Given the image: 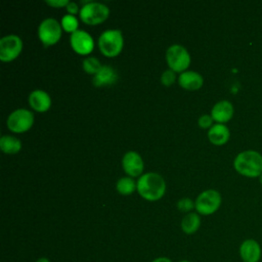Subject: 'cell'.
I'll use <instances>...</instances> for the list:
<instances>
[{
  "instance_id": "obj_1",
  "label": "cell",
  "mask_w": 262,
  "mask_h": 262,
  "mask_svg": "<svg viewBox=\"0 0 262 262\" xmlns=\"http://www.w3.org/2000/svg\"><path fill=\"white\" fill-rule=\"evenodd\" d=\"M138 193L147 201L160 200L166 190L164 178L155 172H148L139 177L137 180Z\"/></svg>"
},
{
  "instance_id": "obj_2",
  "label": "cell",
  "mask_w": 262,
  "mask_h": 262,
  "mask_svg": "<svg viewBox=\"0 0 262 262\" xmlns=\"http://www.w3.org/2000/svg\"><path fill=\"white\" fill-rule=\"evenodd\" d=\"M235 170L245 176L256 177L262 173V156L256 150H244L233 161Z\"/></svg>"
},
{
  "instance_id": "obj_3",
  "label": "cell",
  "mask_w": 262,
  "mask_h": 262,
  "mask_svg": "<svg viewBox=\"0 0 262 262\" xmlns=\"http://www.w3.org/2000/svg\"><path fill=\"white\" fill-rule=\"evenodd\" d=\"M124 45V39L120 30L111 29L101 33L98 38V46L100 51L108 57L118 55Z\"/></svg>"
},
{
  "instance_id": "obj_4",
  "label": "cell",
  "mask_w": 262,
  "mask_h": 262,
  "mask_svg": "<svg viewBox=\"0 0 262 262\" xmlns=\"http://www.w3.org/2000/svg\"><path fill=\"white\" fill-rule=\"evenodd\" d=\"M79 13L85 24L93 26L104 21L110 14V9L102 3L87 2L82 6Z\"/></svg>"
},
{
  "instance_id": "obj_5",
  "label": "cell",
  "mask_w": 262,
  "mask_h": 262,
  "mask_svg": "<svg viewBox=\"0 0 262 262\" xmlns=\"http://www.w3.org/2000/svg\"><path fill=\"white\" fill-rule=\"evenodd\" d=\"M221 205V195L215 189H207L201 192L195 202L194 208L202 215H211L215 213Z\"/></svg>"
},
{
  "instance_id": "obj_6",
  "label": "cell",
  "mask_w": 262,
  "mask_h": 262,
  "mask_svg": "<svg viewBox=\"0 0 262 262\" xmlns=\"http://www.w3.org/2000/svg\"><path fill=\"white\" fill-rule=\"evenodd\" d=\"M166 59L170 70L174 72H183L190 63L188 51L179 44H174L167 49Z\"/></svg>"
},
{
  "instance_id": "obj_7",
  "label": "cell",
  "mask_w": 262,
  "mask_h": 262,
  "mask_svg": "<svg viewBox=\"0 0 262 262\" xmlns=\"http://www.w3.org/2000/svg\"><path fill=\"white\" fill-rule=\"evenodd\" d=\"M61 36V25L52 17L45 18L38 27V37L45 45L55 44Z\"/></svg>"
},
{
  "instance_id": "obj_8",
  "label": "cell",
  "mask_w": 262,
  "mask_h": 262,
  "mask_svg": "<svg viewBox=\"0 0 262 262\" xmlns=\"http://www.w3.org/2000/svg\"><path fill=\"white\" fill-rule=\"evenodd\" d=\"M34 123V115L26 108H17L13 111L7 118V127L15 133L28 131Z\"/></svg>"
},
{
  "instance_id": "obj_9",
  "label": "cell",
  "mask_w": 262,
  "mask_h": 262,
  "mask_svg": "<svg viewBox=\"0 0 262 262\" xmlns=\"http://www.w3.org/2000/svg\"><path fill=\"white\" fill-rule=\"evenodd\" d=\"M23 48V41L16 35H7L0 40V59L10 61L18 56Z\"/></svg>"
},
{
  "instance_id": "obj_10",
  "label": "cell",
  "mask_w": 262,
  "mask_h": 262,
  "mask_svg": "<svg viewBox=\"0 0 262 262\" xmlns=\"http://www.w3.org/2000/svg\"><path fill=\"white\" fill-rule=\"evenodd\" d=\"M70 43L72 48L79 54H89L94 47L92 37L84 30H77L72 33Z\"/></svg>"
},
{
  "instance_id": "obj_11",
  "label": "cell",
  "mask_w": 262,
  "mask_h": 262,
  "mask_svg": "<svg viewBox=\"0 0 262 262\" xmlns=\"http://www.w3.org/2000/svg\"><path fill=\"white\" fill-rule=\"evenodd\" d=\"M243 262H259L262 255L260 244L254 238H247L242 242L238 249Z\"/></svg>"
},
{
  "instance_id": "obj_12",
  "label": "cell",
  "mask_w": 262,
  "mask_h": 262,
  "mask_svg": "<svg viewBox=\"0 0 262 262\" xmlns=\"http://www.w3.org/2000/svg\"><path fill=\"white\" fill-rule=\"evenodd\" d=\"M124 171L131 177L139 176L143 171V161L136 151H128L122 159Z\"/></svg>"
},
{
  "instance_id": "obj_13",
  "label": "cell",
  "mask_w": 262,
  "mask_h": 262,
  "mask_svg": "<svg viewBox=\"0 0 262 262\" xmlns=\"http://www.w3.org/2000/svg\"><path fill=\"white\" fill-rule=\"evenodd\" d=\"M233 115V105L228 100H220L214 104L211 111V116L218 123H225L231 119Z\"/></svg>"
},
{
  "instance_id": "obj_14",
  "label": "cell",
  "mask_w": 262,
  "mask_h": 262,
  "mask_svg": "<svg viewBox=\"0 0 262 262\" xmlns=\"http://www.w3.org/2000/svg\"><path fill=\"white\" fill-rule=\"evenodd\" d=\"M29 103L37 112H46L51 105V98L44 90L36 89L30 93Z\"/></svg>"
},
{
  "instance_id": "obj_15",
  "label": "cell",
  "mask_w": 262,
  "mask_h": 262,
  "mask_svg": "<svg viewBox=\"0 0 262 262\" xmlns=\"http://www.w3.org/2000/svg\"><path fill=\"white\" fill-rule=\"evenodd\" d=\"M118 80L117 72L111 66H101L99 71L93 77V84L97 87L112 85Z\"/></svg>"
},
{
  "instance_id": "obj_16",
  "label": "cell",
  "mask_w": 262,
  "mask_h": 262,
  "mask_svg": "<svg viewBox=\"0 0 262 262\" xmlns=\"http://www.w3.org/2000/svg\"><path fill=\"white\" fill-rule=\"evenodd\" d=\"M203 77L193 71L182 72L178 78L179 85L187 90H196L203 85Z\"/></svg>"
},
{
  "instance_id": "obj_17",
  "label": "cell",
  "mask_w": 262,
  "mask_h": 262,
  "mask_svg": "<svg viewBox=\"0 0 262 262\" xmlns=\"http://www.w3.org/2000/svg\"><path fill=\"white\" fill-rule=\"evenodd\" d=\"M229 136H230L229 129L227 128V126H225L224 124H221V123L214 124L208 132L209 140L212 143L217 144V145L225 143L229 139Z\"/></svg>"
},
{
  "instance_id": "obj_18",
  "label": "cell",
  "mask_w": 262,
  "mask_h": 262,
  "mask_svg": "<svg viewBox=\"0 0 262 262\" xmlns=\"http://www.w3.org/2000/svg\"><path fill=\"white\" fill-rule=\"evenodd\" d=\"M181 229L186 234H192L201 226V218L196 213H187L181 220Z\"/></svg>"
},
{
  "instance_id": "obj_19",
  "label": "cell",
  "mask_w": 262,
  "mask_h": 262,
  "mask_svg": "<svg viewBox=\"0 0 262 262\" xmlns=\"http://www.w3.org/2000/svg\"><path fill=\"white\" fill-rule=\"evenodd\" d=\"M0 148L6 154H16L21 148V142L14 136L4 135L0 138Z\"/></svg>"
},
{
  "instance_id": "obj_20",
  "label": "cell",
  "mask_w": 262,
  "mask_h": 262,
  "mask_svg": "<svg viewBox=\"0 0 262 262\" xmlns=\"http://www.w3.org/2000/svg\"><path fill=\"white\" fill-rule=\"evenodd\" d=\"M116 187L121 194L127 195L137 189V183L131 177H122L117 181Z\"/></svg>"
},
{
  "instance_id": "obj_21",
  "label": "cell",
  "mask_w": 262,
  "mask_h": 262,
  "mask_svg": "<svg viewBox=\"0 0 262 262\" xmlns=\"http://www.w3.org/2000/svg\"><path fill=\"white\" fill-rule=\"evenodd\" d=\"M82 67L86 73L95 75L101 68V64H100V61L96 57L90 56V57H86L83 59Z\"/></svg>"
},
{
  "instance_id": "obj_22",
  "label": "cell",
  "mask_w": 262,
  "mask_h": 262,
  "mask_svg": "<svg viewBox=\"0 0 262 262\" xmlns=\"http://www.w3.org/2000/svg\"><path fill=\"white\" fill-rule=\"evenodd\" d=\"M61 28L69 33H74L78 30V19L73 14H64L61 18Z\"/></svg>"
},
{
  "instance_id": "obj_23",
  "label": "cell",
  "mask_w": 262,
  "mask_h": 262,
  "mask_svg": "<svg viewBox=\"0 0 262 262\" xmlns=\"http://www.w3.org/2000/svg\"><path fill=\"white\" fill-rule=\"evenodd\" d=\"M175 79H176L175 72L172 70H167V71L163 72V74L161 76V82L165 86L172 85L175 82Z\"/></svg>"
},
{
  "instance_id": "obj_24",
  "label": "cell",
  "mask_w": 262,
  "mask_h": 262,
  "mask_svg": "<svg viewBox=\"0 0 262 262\" xmlns=\"http://www.w3.org/2000/svg\"><path fill=\"white\" fill-rule=\"evenodd\" d=\"M177 208H178V210H180L182 212H188L192 208H194V203L190 199L184 198V199H181L180 201H178Z\"/></svg>"
},
{
  "instance_id": "obj_25",
  "label": "cell",
  "mask_w": 262,
  "mask_h": 262,
  "mask_svg": "<svg viewBox=\"0 0 262 262\" xmlns=\"http://www.w3.org/2000/svg\"><path fill=\"white\" fill-rule=\"evenodd\" d=\"M198 123L199 125L202 127V128H208V127H212V123H213V118L212 116L210 115H203L199 118L198 120Z\"/></svg>"
},
{
  "instance_id": "obj_26",
  "label": "cell",
  "mask_w": 262,
  "mask_h": 262,
  "mask_svg": "<svg viewBox=\"0 0 262 262\" xmlns=\"http://www.w3.org/2000/svg\"><path fill=\"white\" fill-rule=\"evenodd\" d=\"M70 1L68 0H46V3L52 7H62L67 6Z\"/></svg>"
},
{
  "instance_id": "obj_27",
  "label": "cell",
  "mask_w": 262,
  "mask_h": 262,
  "mask_svg": "<svg viewBox=\"0 0 262 262\" xmlns=\"http://www.w3.org/2000/svg\"><path fill=\"white\" fill-rule=\"evenodd\" d=\"M67 10H68L69 14H73L74 15L75 13H77L79 11V7H78V5L75 2H69L68 5H67Z\"/></svg>"
},
{
  "instance_id": "obj_28",
  "label": "cell",
  "mask_w": 262,
  "mask_h": 262,
  "mask_svg": "<svg viewBox=\"0 0 262 262\" xmlns=\"http://www.w3.org/2000/svg\"><path fill=\"white\" fill-rule=\"evenodd\" d=\"M151 262H172V260L168 257H165V256H161V257H158V258H155Z\"/></svg>"
},
{
  "instance_id": "obj_29",
  "label": "cell",
  "mask_w": 262,
  "mask_h": 262,
  "mask_svg": "<svg viewBox=\"0 0 262 262\" xmlns=\"http://www.w3.org/2000/svg\"><path fill=\"white\" fill-rule=\"evenodd\" d=\"M35 262H50V261H49V259L46 258V257H41V258H38Z\"/></svg>"
},
{
  "instance_id": "obj_30",
  "label": "cell",
  "mask_w": 262,
  "mask_h": 262,
  "mask_svg": "<svg viewBox=\"0 0 262 262\" xmlns=\"http://www.w3.org/2000/svg\"><path fill=\"white\" fill-rule=\"evenodd\" d=\"M259 180H260V182L262 183V173H261V175L259 176Z\"/></svg>"
},
{
  "instance_id": "obj_31",
  "label": "cell",
  "mask_w": 262,
  "mask_h": 262,
  "mask_svg": "<svg viewBox=\"0 0 262 262\" xmlns=\"http://www.w3.org/2000/svg\"><path fill=\"white\" fill-rule=\"evenodd\" d=\"M179 262H190V261H188V260H181V261H179Z\"/></svg>"
}]
</instances>
